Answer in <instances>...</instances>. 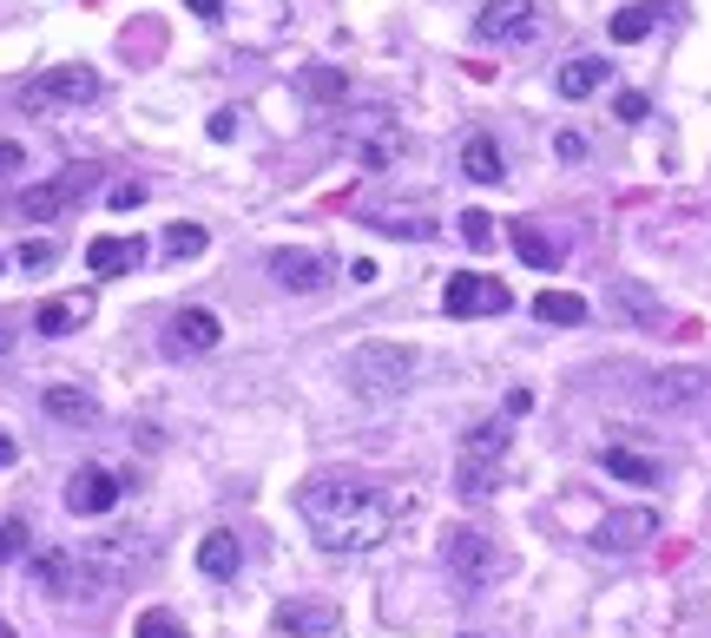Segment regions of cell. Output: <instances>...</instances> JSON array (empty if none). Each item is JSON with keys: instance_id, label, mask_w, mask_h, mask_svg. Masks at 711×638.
Wrapping results in <instances>:
<instances>
[{"instance_id": "cell-1", "label": "cell", "mask_w": 711, "mask_h": 638, "mask_svg": "<svg viewBox=\"0 0 711 638\" xmlns=\"http://www.w3.org/2000/svg\"><path fill=\"white\" fill-rule=\"evenodd\" d=\"M297 514H303V527L316 534L323 553H369L389 534V501L369 481H356V474H316V481H303Z\"/></svg>"}, {"instance_id": "cell-2", "label": "cell", "mask_w": 711, "mask_h": 638, "mask_svg": "<svg viewBox=\"0 0 711 638\" xmlns=\"http://www.w3.org/2000/svg\"><path fill=\"white\" fill-rule=\"evenodd\" d=\"M343 376H349V389L363 402H396L415 382V349L409 343H356L349 362H343Z\"/></svg>"}, {"instance_id": "cell-3", "label": "cell", "mask_w": 711, "mask_h": 638, "mask_svg": "<svg viewBox=\"0 0 711 638\" xmlns=\"http://www.w3.org/2000/svg\"><path fill=\"white\" fill-rule=\"evenodd\" d=\"M501 461H508V422H481V428H468L462 461H455V494L488 501V494L501 488Z\"/></svg>"}, {"instance_id": "cell-4", "label": "cell", "mask_w": 711, "mask_h": 638, "mask_svg": "<svg viewBox=\"0 0 711 638\" xmlns=\"http://www.w3.org/2000/svg\"><path fill=\"white\" fill-rule=\"evenodd\" d=\"M442 560H448V573L462 580V593H481V586H495V580L508 573V553H501L488 534H475V527H448V534H442Z\"/></svg>"}, {"instance_id": "cell-5", "label": "cell", "mask_w": 711, "mask_h": 638, "mask_svg": "<svg viewBox=\"0 0 711 638\" xmlns=\"http://www.w3.org/2000/svg\"><path fill=\"white\" fill-rule=\"evenodd\" d=\"M99 72L92 66H46L33 86H20V112H53V105H92Z\"/></svg>"}, {"instance_id": "cell-6", "label": "cell", "mask_w": 711, "mask_h": 638, "mask_svg": "<svg viewBox=\"0 0 711 638\" xmlns=\"http://www.w3.org/2000/svg\"><path fill=\"white\" fill-rule=\"evenodd\" d=\"M26 573H33V586H40V593H53V600H79V593H99L92 567H86L79 553H66V547H40V553L26 560Z\"/></svg>"}, {"instance_id": "cell-7", "label": "cell", "mask_w": 711, "mask_h": 638, "mask_svg": "<svg viewBox=\"0 0 711 638\" xmlns=\"http://www.w3.org/2000/svg\"><path fill=\"white\" fill-rule=\"evenodd\" d=\"M475 33H481L488 46H527V40L541 33V0H481Z\"/></svg>"}, {"instance_id": "cell-8", "label": "cell", "mask_w": 711, "mask_h": 638, "mask_svg": "<svg viewBox=\"0 0 711 638\" xmlns=\"http://www.w3.org/2000/svg\"><path fill=\"white\" fill-rule=\"evenodd\" d=\"M646 402L666 415H699V408H711V376L706 369H659L646 382Z\"/></svg>"}, {"instance_id": "cell-9", "label": "cell", "mask_w": 711, "mask_h": 638, "mask_svg": "<svg viewBox=\"0 0 711 638\" xmlns=\"http://www.w3.org/2000/svg\"><path fill=\"white\" fill-rule=\"evenodd\" d=\"M514 303V290L501 283V277H448V290H442V310L448 316H501Z\"/></svg>"}, {"instance_id": "cell-10", "label": "cell", "mask_w": 711, "mask_h": 638, "mask_svg": "<svg viewBox=\"0 0 711 638\" xmlns=\"http://www.w3.org/2000/svg\"><path fill=\"white\" fill-rule=\"evenodd\" d=\"M86 184H92V178H86L79 165H73V171H59V178H46V184H26V191H20V217H26V224H53L66 204H79V191H86Z\"/></svg>"}, {"instance_id": "cell-11", "label": "cell", "mask_w": 711, "mask_h": 638, "mask_svg": "<svg viewBox=\"0 0 711 638\" xmlns=\"http://www.w3.org/2000/svg\"><path fill=\"white\" fill-rule=\"evenodd\" d=\"M659 534V514L653 507H620V514H607L600 527H593V547L600 553H633V547H646Z\"/></svg>"}, {"instance_id": "cell-12", "label": "cell", "mask_w": 711, "mask_h": 638, "mask_svg": "<svg viewBox=\"0 0 711 638\" xmlns=\"http://www.w3.org/2000/svg\"><path fill=\"white\" fill-rule=\"evenodd\" d=\"M112 501H119V481H112L105 468H73V481H66V514L99 521V514H112Z\"/></svg>"}, {"instance_id": "cell-13", "label": "cell", "mask_w": 711, "mask_h": 638, "mask_svg": "<svg viewBox=\"0 0 711 638\" xmlns=\"http://www.w3.org/2000/svg\"><path fill=\"white\" fill-rule=\"evenodd\" d=\"M270 277H277L284 290H323V283H330V264H323V250L284 244V250H270Z\"/></svg>"}, {"instance_id": "cell-14", "label": "cell", "mask_w": 711, "mask_h": 638, "mask_svg": "<svg viewBox=\"0 0 711 638\" xmlns=\"http://www.w3.org/2000/svg\"><path fill=\"white\" fill-rule=\"evenodd\" d=\"M218 336H224V323L211 310H178L171 329H165V349L171 356H204V349H218Z\"/></svg>"}, {"instance_id": "cell-15", "label": "cell", "mask_w": 711, "mask_h": 638, "mask_svg": "<svg viewBox=\"0 0 711 638\" xmlns=\"http://www.w3.org/2000/svg\"><path fill=\"white\" fill-rule=\"evenodd\" d=\"M79 323H92V296H86V290H73V296H46V303L33 310V329H40V336H73Z\"/></svg>"}, {"instance_id": "cell-16", "label": "cell", "mask_w": 711, "mask_h": 638, "mask_svg": "<svg viewBox=\"0 0 711 638\" xmlns=\"http://www.w3.org/2000/svg\"><path fill=\"white\" fill-rule=\"evenodd\" d=\"M40 408H46L53 422H66V428H92V415H99V402H92V389H79V382H46V395H40Z\"/></svg>"}, {"instance_id": "cell-17", "label": "cell", "mask_w": 711, "mask_h": 638, "mask_svg": "<svg viewBox=\"0 0 711 638\" xmlns=\"http://www.w3.org/2000/svg\"><path fill=\"white\" fill-rule=\"evenodd\" d=\"M132 264H145V244L138 237H92L86 244V270L92 277H125Z\"/></svg>"}, {"instance_id": "cell-18", "label": "cell", "mask_w": 711, "mask_h": 638, "mask_svg": "<svg viewBox=\"0 0 711 638\" xmlns=\"http://www.w3.org/2000/svg\"><path fill=\"white\" fill-rule=\"evenodd\" d=\"M277 633H284V638H323V633H336V606H316V600H284V606H277Z\"/></svg>"}, {"instance_id": "cell-19", "label": "cell", "mask_w": 711, "mask_h": 638, "mask_svg": "<svg viewBox=\"0 0 711 638\" xmlns=\"http://www.w3.org/2000/svg\"><path fill=\"white\" fill-rule=\"evenodd\" d=\"M607 79H613V66H607L600 53H580V59L560 66V99H593Z\"/></svg>"}, {"instance_id": "cell-20", "label": "cell", "mask_w": 711, "mask_h": 638, "mask_svg": "<svg viewBox=\"0 0 711 638\" xmlns=\"http://www.w3.org/2000/svg\"><path fill=\"white\" fill-rule=\"evenodd\" d=\"M462 178H475V184H501V178H508V158H501V145H495L488 132H475V138L462 145Z\"/></svg>"}, {"instance_id": "cell-21", "label": "cell", "mask_w": 711, "mask_h": 638, "mask_svg": "<svg viewBox=\"0 0 711 638\" xmlns=\"http://www.w3.org/2000/svg\"><path fill=\"white\" fill-rule=\"evenodd\" d=\"M237 567H244L237 534H204V540H198V573H204V580H237Z\"/></svg>"}, {"instance_id": "cell-22", "label": "cell", "mask_w": 711, "mask_h": 638, "mask_svg": "<svg viewBox=\"0 0 711 638\" xmlns=\"http://www.w3.org/2000/svg\"><path fill=\"white\" fill-rule=\"evenodd\" d=\"M613 310L626 323H646V329H666V303L646 290V283H613Z\"/></svg>"}, {"instance_id": "cell-23", "label": "cell", "mask_w": 711, "mask_h": 638, "mask_svg": "<svg viewBox=\"0 0 711 638\" xmlns=\"http://www.w3.org/2000/svg\"><path fill=\"white\" fill-rule=\"evenodd\" d=\"M600 468H607L613 481H626V488H659V461H653V455H633V448H607V455H600Z\"/></svg>"}, {"instance_id": "cell-24", "label": "cell", "mask_w": 711, "mask_h": 638, "mask_svg": "<svg viewBox=\"0 0 711 638\" xmlns=\"http://www.w3.org/2000/svg\"><path fill=\"white\" fill-rule=\"evenodd\" d=\"M534 316L574 329V323H587V296H574V290H541V296H534Z\"/></svg>"}, {"instance_id": "cell-25", "label": "cell", "mask_w": 711, "mask_h": 638, "mask_svg": "<svg viewBox=\"0 0 711 638\" xmlns=\"http://www.w3.org/2000/svg\"><path fill=\"white\" fill-rule=\"evenodd\" d=\"M659 13H666V7H653V0H646V7H620V13L607 20V33H613L620 46H633V40H646V33L659 26Z\"/></svg>"}, {"instance_id": "cell-26", "label": "cell", "mask_w": 711, "mask_h": 638, "mask_svg": "<svg viewBox=\"0 0 711 638\" xmlns=\"http://www.w3.org/2000/svg\"><path fill=\"white\" fill-rule=\"evenodd\" d=\"M514 257L534 264V270H554V264H560V250H554V237H547L541 224H514Z\"/></svg>"}, {"instance_id": "cell-27", "label": "cell", "mask_w": 711, "mask_h": 638, "mask_svg": "<svg viewBox=\"0 0 711 638\" xmlns=\"http://www.w3.org/2000/svg\"><path fill=\"white\" fill-rule=\"evenodd\" d=\"M303 92H310V99H323V105H336V99L349 92V72H336V66H310V72H303Z\"/></svg>"}, {"instance_id": "cell-28", "label": "cell", "mask_w": 711, "mask_h": 638, "mask_svg": "<svg viewBox=\"0 0 711 638\" xmlns=\"http://www.w3.org/2000/svg\"><path fill=\"white\" fill-rule=\"evenodd\" d=\"M132 638H191V633H185V619H178V613H158V606H152V613H138V619H132Z\"/></svg>"}, {"instance_id": "cell-29", "label": "cell", "mask_w": 711, "mask_h": 638, "mask_svg": "<svg viewBox=\"0 0 711 638\" xmlns=\"http://www.w3.org/2000/svg\"><path fill=\"white\" fill-rule=\"evenodd\" d=\"M396 152H402V132H396V125H382V132H376V138L363 145V165H369V171H382V165H389Z\"/></svg>"}, {"instance_id": "cell-30", "label": "cell", "mask_w": 711, "mask_h": 638, "mask_svg": "<svg viewBox=\"0 0 711 638\" xmlns=\"http://www.w3.org/2000/svg\"><path fill=\"white\" fill-rule=\"evenodd\" d=\"M462 244L468 250H495V217L488 211H462Z\"/></svg>"}, {"instance_id": "cell-31", "label": "cell", "mask_w": 711, "mask_h": 638, "mask_svg": "<svg viewBox=\"0 0 711 638\" xmlns=\"http://www.w3.org/2000/svg\"><path fill=\"white\" fill-rule=\"evenodd\" d=\"M204 244H211L204 224H171V231H165V250H171V257H198Z\"/></svg>"}, {"instance_id": "cell-32", "label": "cell", "mask_w": 711, "mask_h": 638, "mask_svg": "<svg viewBox=\"0 0 711 638\" xmlns=\"http://www.w3.org/2000/svg\"><path fill=\"white\" fill-rule=\"evenodd\" d=\"M13 264H20V270H53V264H59V244H53V237H33V244L13 250Z\"/></svg>"}, {"instance_id": "cell-33", "label": "cell", "mask_w": 711, "mask_h": 638, "mask_svg": "<svg viewBox=\"0 0 711 638\" xmlns=\"http://www.w3.org/2000/svg\"><path fill=\"white\" fill-rule=\"evenodd\" d=\"M376 231H389V237H429L435 224H422V217H402V211H376Z\"/></svg>"}, {"instance_id": "cell-34", "label": "cell", "mask_w": 711, "mask_h": 638, "mask_svg": "<svg viewBox=\"0 0 711 638\" xmlns=\"http://www.w3.org/2000/svg\"><path fill=\"white\" fill-rule=\"evenodd\" d=\"M26 540H33V534H26V521H0V560H20V553H26Z\"/></svg>"}, {"instance_id": "cell-35", "label": "cell", "mask_w": 711, "mask_h": 638, "mask_svg": "<svg viewBox=\"0 0 711 638\" xmlns=\"http://www.w3.org/2000/svg\"><path fill=\"white\" fill-rule=\"evenodd\" d=\"M613 112H620L626 125H640V119H646L653 105H646V92H620V99H613Z\"/></svg>"}, {"instance_id": "cell-36", "label": "cell", "mask_w": 711, "mask_h": 638, "mask_svg": "<svg viewBox=\"0 0 711 638\" xmlns=\"http://www.w3.org/2000/svg\"><path fill=\"white\" fill-rule=\"evenodd\" d=\"M211 138H218V145L237 138V112H211Z\"/></svg>"}, {"instance_id": "cell-37", "label": "cell", "mask_w": 711, "mask_h": 638, "mask_svg": "<svg viewBox=\"0 0 711 638\" xmlns=\"http://www.w3.org/2000/svg\"><path fill=\"white\" fill-rule=\"evenodd\" d=\"M554 152H560V158H587V138H580V132H560Z\"/></svg>"}, {"instance_id": "cell-38", "label": "cell", "mask_w": 711, "mask_h": 638, "mask_svg": "<svg viewBox=\"0 0 711 638\" xmlns=\"http://www.w3.org/2000/svg\"><path fill=\"white\" fill-rule=\"evenodd\" d=\"M145 198V184H112V211H132Z\"/></svg>"}, {"instance_id": "cell-39", "label": "cell", "mask_w": 711, "mask_h": 638, "mask_svg": "<svg viewBox=\"0 0 711 638\" xmlns=\"http://www.w3.org/2000/svg\"><path fill=\"white\" fill-rule=\"evenodd\" d=\"M185 7H191L198 20H218V13H224V0H185Z\"/></svg>"}, {"instance_id": "cell-40", "label": "cell", "mask_w": 711, "mask_h": 638, "mask_svg": "<svg viewBox=\"0 0 711 638\" xmlns=\"http://www.w3.org/2000/svg\"><path fill=\"white\" fill-rule=\"evenodd\" d=\"M20 461V448H13V435H0V468H13Z\"/></svg>"}, {"instance_id": "cell-41", "label": "cell", "mask_w": 711, "mask_h": 638, "mask_svg": "<svg viewBox=\"0 0 711 638\" xmlns=\"http://www.w3.org/2000/svg\"><path fill=\"white\" fill-rule=\"evenodd\" d=\"M0 638H20V633H13V626H7V619H0Z\"/></svg>"}, {"instance_id": "cell-42", "label": "cell", "mask_w": 711, "mask_h": 638, "mask_svg": "<svg viewBox=\"0 0 711 638\" xmlns=\"http://www.w3.org/2000/svg\"><path fill=\"white\" fill-rule=\"evenodd\" d=\"M462 638H475V633H462Z\"/></svg>"}]
</instances>
